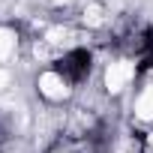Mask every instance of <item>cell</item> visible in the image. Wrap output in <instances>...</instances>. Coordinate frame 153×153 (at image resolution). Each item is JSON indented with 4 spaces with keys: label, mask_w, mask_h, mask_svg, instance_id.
Masks as SVG:
<instances>
[{
    "label": "cell",
    "mask_w": 153,
    "mask_h": 153,
    "mask_svg": "<svg viewBox=\"0 0 153 153\" xmlns=\"http://www.w3.org/2000/svg\"><path fill=\"white\" fill-rule=\"evenodd\" d=\"M90 69H93V54L87 48H69L54 63V72L66 84H84L90 78Z\"/></svg>",
    "instance_id": "1"
},
{
    "label": "cell",
    "mask_w": 153,
    "mask_h": 153,
    "mask_svg": "<svg viewBox=\"0 0 153 153\" xmlns=\"http://www.w3.org/2000/svg\"><path fill=\"white\" fill-rule=\"evenodd\" d=\"M132 75H135V66L126 63V60H117V63H111V66L105 69V87H108L111 93H120Z\"/></svg>",
    "instance_id": "2"
},
{
    "label": "cell",
    "mask_w": 153,
    "mask_h": 153,
    "mask_svg": "<svg viewBox=\"0 0 153 153\" xmlns=\"http://www.w3.org/2000/svg\"><path fill=\"white\" fill-rule=\"evenodd\" d=\"M66 87H69V84L60 78L54 69H48V72H42V75H39V93H42V96H48V99H54V102L66 96Z\"/></svg>",
    "instance_id": "3"
},
{
    "label": "cell",
    "mask_w": 153,
    "mask_h": 153,
    "mask_svg": "<svg viewBox=\"0 0 153 153\" xmlns=\"http://www.w3.org/2000/svg\"><path fill=\"white\" fill-rule=\"evenodd\" d=\"M135 111H138V117H141V120H153V84H147V87H144V93L138 96Z\"/></svg>",
    "instance_id": "4"
},
{
    "label": "cell",
    "mask_w": 153,
    "mask_h": 153,
    "mask_svg": "<svg viewBox=\"0 0 153 153\" xmlns=\"http://www.w3.org/2000/svg\"><path fill=\"white\" fill-rule=\"evenodd\" d=\"M12 48H15V33L9 27H0V57H6Z\"/></svg>",
    "instance_id": "5"
},
{
    "label": "cell",
    "mask_w": 153,
    "mask_h": 153,
    "mask_svg": "<svg viewBox=\"0 0 153 153\" xmlns=\"http://www.w3.org/2000/svg\"><path fill=\"white\" fill-rule=\"evenodd\" d=\"M6 84H9V72H3V69H0V90H3Z\"/></svg>",
    "instance_id": "6"
}]
</instances>
